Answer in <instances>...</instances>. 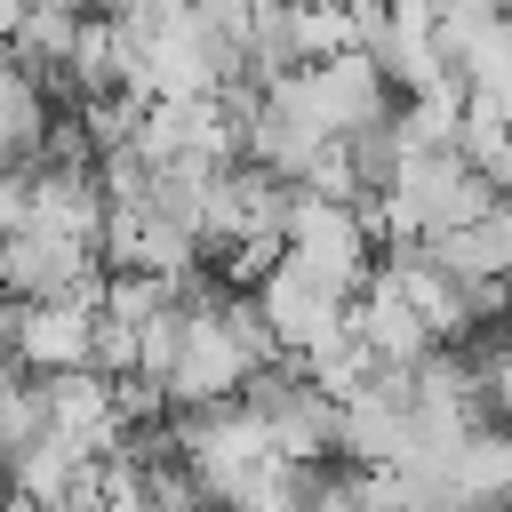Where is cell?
Segmentation results:
<instances>
[{
  "mask_svg": "<svg viewBox=\"0 0 512 512\" xmlns=\"http://www.w3.org/2000/svg\"><path fill=\"white\" fill-rule=\"evenodd\" d=\"M280 264L304 272L312 288H328V296L352 304V296L368 288V272H376V240L360 232V208H352V200H312V192H296Z\"/></svg>",
  "mask_w": 512,
  "mask_h": 512,
  "instance_id": "6da1fadb",
  "label": "cell"
},
{
  "mask_svg": "<svg viewBox=\"0 0 512 512\" xmlns=\"http://www.w3.org/2000/svg\"><path fill=\"white\" fill-rule=\"evenodd\" d=\"M296 88H304V104H312V120H320L328 144L352 136V128H368V120H384V112L400 104V96L384 88V72H376L360 48L320 56V64H296Z\"/></svg>",
  "mask_w": 512,
  "mask_h": 512,
  "instance_id": "7a4b0ae2",
  "label": "cell"
},
{
  "mask_svg": "<svg viewBox=\"0 0 512 512\" xmlns=\"http://www.w3.org/2000/svg\"><path fill=\"white\" fill-rule=\"evenodd\" d=\"M40 384V408H48V440L104 464L120 456V408H112V376L96 368H72V376H32Z\"/></svg>",
  "mask_w": 512,
  "mask_h": 512,
  "instance_id": "3957f363",
  "label": "cell"
},
{
  "mask_svg": "<svg viewBox=\"0 0 512 512\" xmlns=\"http://www.w3.org/2000/svg\"><path fill=\"white\" fill-rule=\"evenodd\" d=\"M96 304H16V368L24 376H72L88 368Z\"/></svg>",
  "mask_w": 512,
  "mask_h": 512,
  "instance_id": "277c9868",
  "label": "cell"
},
{
  "mask_svg": "<svg viewBox=\"0 0 512 512\" xmlns=\"http://www.w3.org/2000/svg\"><path fill=\"white\" fill-rule=\"evenodd\" d=\"M48 120H56V104L8 64L0 72V168H32L40 144H48Z\"/></svg>",
  "mask_w": 512,
  "mask_h": 512,
  "instance_id": "5b68a950",
  "label": "cell"
},
{
  "mask_svg": "<svg viewBox=\"0 0 512 512\" xmlns=\"http://www.w3.org/2000/svg\"><path fill=\"white\" fill-rule=\"evenodd\" d=\"M440 8H464V16H504L512 0H440Z\"/></svg>",
  "mask_w": 512,
  "mask_h": 512,
  "instance_id": "8992f818",
  "label": "cell"
},
{
  "mask_svg": "<svg viewBox=\"0 0 512 512\" xmlns=\"http://www.w3.org/2000/svg\"><path fill=\"white\" fill-rule=\"evenodd\" d=\"M288 8H352V0H288Z\"/></svg>",
  "mask_w": 512,
  "mask_h": 512,
  "instance_id": "52a82bcc",
  "label": "cell"
},
{
  "mask_svg": "<svg viewBox=\"0 0 512 512\" xmlns=\"http://www.w3.org/2000/svg\"><path fill=\"white\" fill-rule=\"evenodd\" d=\"M0 512H8V488H0Z\"/></svg>",
  "mask_w": 512,
  "mask_h": 512,
  "instance_id": "ba28073f",
  "label": "cell"
}]
</instances>
